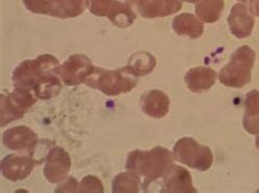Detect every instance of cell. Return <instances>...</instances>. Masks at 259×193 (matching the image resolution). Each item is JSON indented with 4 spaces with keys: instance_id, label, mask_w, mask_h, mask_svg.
<instances>
[{
    "instance_id": "cell-1",
    "label": "cell",
    "mask_w": 259,
    "mask_h": 193,
    "mask_svg": "<svg viewBox=\"0 0 259 193\" xmlns=\"http://www.w3.org/2000/svg\"><path fill=\"white\" fill-rule=\"evenodd\" d=\"M59 60L52 55H40L33 60H24L12 73L15 87L35 94L39 100H51L60 92Z\"/></svg>"
},
{
    "instance_id": "cell-2",
    "label": "cell",
    "mask_w": 259,
    "mask_h": 193,
    "mask_svg": "<svg viewBox=\"0 0 259 193\" xmlns=\"http://www.w3.org/2000/svg\"><path fill=\"white\" fill-rule=\"evenodd\" d=\"M174 161H176L174 153L166 148L155 147L149 151L135 150L127 156L126 169L144 178L142 190L147 191L150 184L163 177Z\"/></svg>"
},
{
    "instance_id": "cell-3",
    "label": "cell",
    "mask_w": 259,
    "mask_h": 193,
    "mask_svg": "<svg viewBox=\"0 0 259 193\" xmlns=\"http://www.w3.org/2000/svg\"><path fill=\"white\" fill-rule=\"evenodd\" d=\"M137 78L127 66L116 70L94 67L84 84L107 96H117L133 91L138 84Z\"/></svg>"
},
{
    "instance_id": "cell-4",
    "label": "cell",
    "mask_w": 259,
    "mask_h": 193,
    "mask_svg": "<svg viewBox=\"0 0 259 193\" xmlns=\"http://www.w3.org/2000/svg\"><path fill=\"white\" fill-rule=\"evenodd\" d=\"M255 53L248 46H242L231 55L229 64L219 73V80L228 87L240 88L251 80V69L255 64Z\"/></svg>"
},
{
    "instance_id": "cell-5",
    "label": "cell",
    "mask_w": 259,
    "mask_h": 193,
    "mask_svg": "<svg viewBox=\"0 0 259 193\" xmlns=\"http://www.w3.org/2000/svg\"><path fill=\"white\" fill-rule=\"evenodd\" d=\"M29 11L58 19H71L82 15L89 0H23Z\"/></svg>"
},
{
    "instance_id": "cell-6",
    "label": "cell",
    "mask_w": 259,
    "mask_h": 193,
    "mask_svg": "<svg viewBox=\"0 0 259 193\" xmlns=\"http://www.w3.org/2000/svg\"><path fill=\"white\" fill-rule=\"evenodd\" d=\"M175 160L182 164L200 171H206L213 163L212 152L201 146L193 137H182L176 142L173 149Z\"/></svg>"
},
{
    "instance_id": "cell-7",
    "label": "cell",
    "mask_w": 259,
    "mask_h": 193,
    "mask_svg": "<svg viewBox=\"0 0 259 193\" xmlns=\"http://www.w3.org/2000/svg\"><path fill=\"white\" fill-rule=\"evenodd\" d=\"M0 101H2V105H0V108H2L0 121L2 123L0 126L5 127L12 121L21 119L29 112V109L35 104L37 98L35 94L30 91L15 87L13 92L6 95L3 94Z\"/></svg>"
},
{
    "instance_id": "cell-8",
    "label": "cell",
    "mask_w": 259,
    "mask_h": 193,
    "mask_svg": "<svg viewBox=\"0 0 259 193\" xmlns=\"http://www.w3.org/2000/svg\"><path fill=\"white\" fill-rule=\"evenodd\" d=\"M89 10L97 17H106L120 29L132 26L137 18L131 6L118 0H89Z\"/></svg>"
},
{
    "instance_id": "cell-9",
    "label": "cell",
    "mask_w": 259,
    "mask_h": 193,
    "mask_svg": "<svg viewBox=\"0 0 259 193\" xmlns=\"http://www.w3.org/2000/svg\"><path fill=\"white\" fill-rule=\"evenodd\" d=\"M95 66L85 55H71L63 65H60L58 74L66 85H79L84 83Z\"/></svg>"
},
{
    "instance_id": "cell-10",
    "label": "cell",
    "mask_w": 259,
    "mask_h": 193,
    "mask_svg": "<svg viewBox=\"0 0 259 193\" xmlns=\"http://www.w3.org/2000/svg\"><path fill=\"white\" fill-rule=\"evenodd\" d=\"M71 168V157L63 148H53L45 158L44 176L51 183L63 182Z\"/></svg>"
},
{
    "instance_id": "cell-11",
    "label": "cell",
    "mask_w": 259,
    "mask_h": 193,
    "mask_svg": "<svg viewBox=\"0 0 259 193\" xmlns=\"http://www.w3.org/2000/svg\"><path fill=\"white\" fill-rule=\"evenodd\" d=\"M42 163L31 156L10 154L2 161V172L6 179L10 181H19L28 178L34 167Z\"/></svg>"
},
{
    "instance_id": "cell-12",
    "label": "cell",
    "mask_w": 259,
    "mask_h": 193,
    "mask_svg": "<svg viewBox=\"0 0 259 193\" xmlns=\"http://www.w3.org/2000/svg\"><path fill=\"white\" fill-rule=\"evenodd\" d=\"M4 146L12 151L30 152L36 148L38 135L26 126H17L7 130L3 135Z\"/></svg>"
},
{
    "instance_id": "cell-13",
    "label": "cell",
    "mask_w": 259,
    "mask_h": 193,
    "mask_svg": "<svg viewBox=\"0 0 259 193\" xmlns=\"http://www.w3.org/2000/svg\"><path fill=\"white\" fill-rule=\"evenodd\" d=\"M163 192H197L187 169L172 164L163 175Z\"/></svg>"
},
{
    "instance_id": "cell-14",
    "label": "cell",
    "mask_w": 259,
    "mask_h": 193,
    "mask_svg": "<svg viewBox=\"0 0 259 193\" xmlns=\"http://www.w3.org/2000/svg\"><path fill=\"white\" fill-rule=\"evenodd\" d=\"M230 31L237 38L248 37L255 24L254 17L244 4H236L232 8L228 18Z\"/></svg>"
},
{
    "instance_id": "cell-15",
    "label": "cell",
    "mask_w": 259,
    "mask_h": 193,
    "mask_svg": "<svg viewBox=\"0 0 259 193\" xmlns=\"http://www.w3.org/2000/svg\"><path fill=\"white\" fill-rule=\"evenodd\" d=\"M182 0H138V11L146 19L164 18L182 9Z\"/></svg>"
},
{
    "instance_id": "cell-16",
    "label": "cell",
    "mask_w": 259,
    "mask_h": 193,
    "mask_svg": "<svg viewBox=\"0 0 259 193\" xmlns=\"http://www.w3.org/2000/svg\"><path fill=\"white\" fill-rule=\"evenodd\" d=\"M140 107L146 115L152 118H162L166 116L169 109L168 96L159 89H152L142 95L140 100Z\"/></svg>"
},
{
    "instance_id": "cell-17",
    "label": "cell",
    "mask_w": 259,
    "mask_h": 193,
    "mask_svg": "<svg viewBox=\"0 0 259 193\" xmlns=\"http://www.w3.org/2000/svg\"><path fill=\"white\" fill-rule=\"evenodd\" d=\"M217 73L208 67L193 68L186 73L185 82L190 91L194 93H202L208 91L215 83Z\"/></svg>"
},
{
    "instance_id": "cell-18",
    "label": "cell",
    "mask_w": 259,
    "mask_h": 193,
    "mask_svg": "<svg viewBox=\"0 0 259 193\" xmlns=\"http://www.w3.org/2000/svg\"><path fill=\"white\" fill-rule=\"evenodd\" d=\"M243 126L249 134H259V91L257 89L246 94Z\"/></svg>"
},
{
    "instance_id": "cell-19",
    "label": "cell",
    "mask_w": 259,
    "mask_h": 193,
    "mask_svg": "<svg viewBox=\"0 0 259 193\" xmlns=\"http://www.w3.org/2000/svg\"><path fill=\"white\" fill-rule=\"evenodd\" d=\"M172 26L177 35L188 36L193 39L199 38L203 33V24L190 13H182L175 17Z\"/></svg>"
},
{
    "instance_id": "cell-20",
    "label": "cell",
    "mask_w": 259,
    "mask_h": 193,
    "mask_svg": "<svg viewBox=\"0 0 259 193\" xmlns=\"http://www.w3.org/2000/svg\"><path fill=\"white\" fill-rule=\"evenodd\" d=\"M224 0H200L196 5V15L204 23H214L221 18Z\"/></svg>"
},
{
    "instance_id": "cell-21",
    "label": "cell",
    "mask_w": 259,
    "mask_h": 193,
    "mask_svg": "<svg viewBox=\"0 0 259 193\" xmlns=\"http://www.w3.org/2000/svg\"><path fill=\"white\" fill-rule=\"evenodd\" d=\"M156 65V59L151 54L140 52L132 55L128 60L127 67L136 77H144L153 71Z\"/></svg>"
},
{
    "instance_id": "cell-22",
    "label": "cell",
    "mask_w": 259,
    "mask_h": 193,
    "mask_svg": "<svg viewBox=\"0 0 259 193\" xmlns=\"http://www.w3.org/2000/svg\"><path fill=\"white\" fill-rule=\"evenodd\" d=\"M141 178L135 172L127 170L121 172L114 178L112 191L113 192H138Z\"/></svg>"
},
{
    "instance_id": "cell-23",
    "label": "cell",
    "mask_w": 259,
    "mask_h": 193,
    "mask_svg": "<svg viewBox=\"0 0 259 193\" xmlns=\"http://www.w3.org/2000/svg\"><path fill=\"white\" fill-rule=\"evenodd\" d=\"M102 181L95 176H87L79 184V192H103Z\"/></svg>"
},
{
    "instance_id": "cell-24",
    "label": "cell",
    "mask_w": 259,
    "mask_h": 193,
    "mask_svg": "<svg viewBox=\"0 0 259 193\" xmlns=\"http://www.w3.org/2000/svg\"><path fill=\"white\" fill-rule=\"evenodd\" d=\"M79 184L80 183L77 181V179L69 177L63 183L60 182V184L55 189V192H79Z\"/></svg>"
},
{
    "instance_id": "cell-25",
    "label": "cell",
    "mask_w": 259,
    "mask_h": 193,
    "mask_svg": "<svg viewBox=\"0 0 259 193\" xmlns=\"http://www.w3.org/2000/svg\"><path fill=\"white\" fill-rule=\"evenodd\" d=\"M249 11L254 16L259 17V0H249Z\"/></svg>"
},
{
    "instance_id": "cell-26",
    "label": "cell",
    "mask_w": 259,
    "mask_h": 193,
    "mask_svg": "<svg viewBox=\"0 0 259 193\" xmlns=\"http://www.w3.org/2000/svg\"><path fill=\"white\" fill-rule=\"evenodd\" d=\"M183 2L190 3V4H195V3H198V2H200V0H183Z\"/></svg>"
},
{
    "instance_id": "cell-27",
    "label": "cell",
    "mask_w": 259,
    "mask_h": 193,
    "mask_svg": "<svg viewBox=\"0 0 259 193\" xmlns=\"http://www.w3.org/2000/svg\"><path fill=\"white\" fill-rule=\"evenodd\" d=\"M256 147H257V149L259 150V135L257 136V139H256Z\"/></svg>"
},
{
    "instance_id": "cell-28",
    "label": "cell",
    "mask_w": 259,
    "mask_h": 193,
    "mask_svg": "<svg viewBox=\"0 0 259 193\" xmlns=\"http://www.w3.org/2000/svg\"><path fill=\"white\" fill-rule=\"evenodd\" d=\"M126 2H128V3H131V4H135V3H137L138 0H126Z\"/></svg>"
},
{
    "instance_id": "cell-29",
    "label": "cell",
    "mask_w": 259,
    "mask_h": 193,
    "mask_svg": "<svg viewBox=\"0 0 259 193\" xmlns=\"http://www.w3.org/2000/svg\"><path fill=\"white\" fill-rule=\"evenodd\" d=\"M238 2H242V3H246V2H248V0H238Z\"/></svg>"
}]
</instances>
